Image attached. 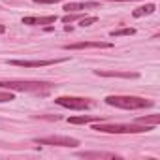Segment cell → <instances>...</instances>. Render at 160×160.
<instances>
[{"instance_id": "4", "label": "cell", "mask_w": 160, "mask_h": 160, "mask_svg": "<svg viewBox=\"0 0 160 160\" xmlns=\"http://www.w3.org/2000/svg\"><path fill=\"white\" fill-rule=\"evenodd\" d=\"M55 104L66 108V109H75V111H83L94 106L91 98H79V96H58L55 98Z\"/></svg>"}, {"instance_id": "11", "label": "cell", "mask_w": 160, "mask_h": 160, "mask_svg": "<svg viewBox=\"0 0 160 160\" xmlns=\"http://www.w3.org/2000/svg\"><path fill=\"white\" fill-rule=\"evenodd\" d=\"M77 156H81V158H119L115 152H106V151H83Z\"/></svg>"}, {"instance_id": "15", "label": "cell", "mask_w": 160, "mask_h": 160, "mask_svg": "<svg viewBox=\"0 0 160 160\" xmlns=\"http://www.w3.org/2000/svg\"><path fill=\"white\" fill-rule=\"evenodd\" d=\"M132 34H136V28H119V30H111L109 32V36L111 38H119V36H132Z\"/></svg>"}, {"instance_id": "12", "label": "cell", "mask_w": 160, "mask_h": 160, "mask_svg": "<svg viewBox=\"0 0 160 160\" xmlns=\"http://www.w3.org/2000/svg\"><path fill=\"white\" fill-rule=\"evenodd\" d=\"M98 119H100V115H81V117H70L68 122L70 124H85V122H92Z\"/></svg>"}, {"instance_id": "14", "label": "cell", "mask_w": 160, "mask_h": 160, "mask_svg": "<svg viewBox=\"0 0 160 160\" xmlns=\"http://www.w3.org/2000/svg\"><path fill=\"white\" fill-rule=\"evenodd\" d=\"M136 122L139 124H151V126H156L160 122V115H149V117H139Z\"/></svg>"}, {"instance_id": "10", "label": "cell", "mask_w": 160, "mask_h": 160, "mask_svg": "<svg viewBox=\"0 0 160 160\" xmlns=\"http://www.w3.org/2000/svg\"><path fill=\"white\" fill-rule=\"evenodd\" d=\"M57 21V15L47 17H23V25H51Z\"/></svg>"}, {"instance_id": "8", "label": "cell", "mask_w": 160, "mask_h": 160, "mask_svg": "<svg viewBox=\"0 0 160 160\" xmlns=\"http://www.w3.org/2000/svg\"><path fill=\"white\" fill-rule=\"evenodd\" d=\"M94 75H100V77H126V79L138 77L136 72H115V70H94Z\"/></svg>"}, {"instance_id": "17", "label": "cell", "mask_w": 160, "mask_h": 160, "mask_svg": "<svg viewBox=\"0 0 160 160\" xmlns=\"http://www.w3.org/2000/svg\"><path fill=\"white\" fill-rule=\"evenodd\" d=\"M96 21H98V17H96V15H91V17L79 19V25H81V27H91V25H94Z\"/></svg>"}, {"instance_id": "19", "label": "cell", "mask_w": 160, "mask_h": 160, "mask_svg": "<svg viewBox=\"0 0 160 160\" xmlns=\"http://www.w3.org/2000/svg\"><path fill=\"white\" fill-rule=\"evenodd\" d=\"M36 4H57V2H62V0H34Z\"/></svg>"}, {"instance_id": "2", "label": "cell", "mask_w": 160, "mask_h": 160, "mask_svg": "<svg viewBox=\"0 0 160 160\" xmlns=\"http://www.w3.org/2000/svg\"><path fill=\"white\" fill-rule=\"evenodd\" d=\"M108 106L121 108V109H143V108H152L154 102L139 96H121V94H111L106 98Z\"/></svg>"}, {"instance_id": "13", "label": "cell", "mask_w": 160, "mask_h": 160, "mask_svg": "<svg viewBox=\"0 0 160 160\" xmlns=\"http://www.w3.org/2000/svg\"><path fill=\"white\" fill-rule=\"evenodd\" d=\"M154 10H156L154 4H145V6H141V8H136V10L132 12V15H134V17H143V15L154 13Z\"/></svg>"}, {"instance_id": "1", "label": "cell", "mask_w": 160, "mask_h": 160, "mask_svg": "<svg viewBox=\"0 0 160 160\" xmlns=\"http://www.w3.org/2000/svg\"><path fill=\"white\" fill-rule=\"evenodd\" d=\"M0 89L13 92H47L53 89V83L47 81H32V79H2Z\"/></svg>"}, {"instance_id": "16", "label": "cell", "mask_w": 160, "mask_h": 160, "mask_svg": "<svg viewBox=\"0 0 160 160\" xmlns=\"http://www.w3.org/2000/svg\"><path fill=\"white\" fill-rule=\"evenodd\" d=\"M12 100H15V94L10 91H0V104H4V102H12Z\"/></svg>"}, {"instance_id": "20", "label": "cell", "mask_w": 160, "mask_h": 160, "mask_svg": "<svg viewBox=\"0 0 160 160\" xmlns=\"http://www.w3.org/2000/svg\"><path fill=\"white\" fill-rule=\"evenodd\" d=\"M108 2H134V0H108Z\"/></svg>"}, {"instance_id": "7", "label": "cell", "mask_w": 160, "mask_h": 160, "mask_svg": "<svg viewBox=\"0 0 160 160\" xmlns=\"http://www.w3.org/2000/svg\"><path fill=\"white\" fill-rule=\"evenodd\" d=\"M66 58H49V60H8V64L12 66H23V68H40V66H51L57 62H62Z\"/></svg>"}, {"instance_id": "3", "label": "cell", "mask_w": 160, "mask_h": 160, "mask_svg": "<svg viewBox=\"0 0 160 160\" xmlns=\"http://www.w3.org/2000/svg\"><path fill=\"white\" fill-rule=\"evenodd\" d=\"M154 126L151 124H94L92 130L96 132H106V134H143V132H151Z\"/></svg>"}, {"instance_id": "5", "label": "cell", "mask_w": 160, "mask_h": 160, "mask_svg": "<svg viewBox=\"0 0 160 160\" xmlns=\"http://www.w3.org/2000/svg\"><path fill=\"white\" fill-rule=\"evenodd\" d=\"M34 143L38 145H55V147H77L79 139L70 136H47V138H36Z\"/></svg>"}, {"instance_id": "21", "label": "cell", "mask_w": 160, "mask_h": 160, "mask_svg": "<svg viewBox=\"0 0 160 160\" xmlns=\"http://www.w3.org/2000/svg\"><path fill=\"white\" fill-rule=\"evenodd\" d=\"M4 32H6V27H4V25H0V34H4Z\"/></svg>"}, {"instance_id": "18", "label": "cell", "mask_w": 160, "mask_h": 160, "mask_svg": "<svg viewBox=\"0 0 160 160\" xmlns=\"http://www.w3.org/2000/svg\"><path fill=\"white\" fill-rule=\"evenodd\" d=\"M79 19H83V15L81 13H68V15H64L62 17V21L68 25V23H72V21H79Z\"/></svg>"}, {"instance_id": "6", "label": "cell", "mask_w": 160, "mask_h": 160, "mask_svg": "<svg viewBox=\"0 0 160 160\" xmlns=\"http://www.w3.org/2000/svg\"><path fill=\"white\" fill-rule=\"evenodd\" d=\"M113 47V43L109 42H77V43H70V45H64L66 51H77V49H109Z\"/></svg>"}, {"instance_id": "9", "label": "cell", "mask_w": 160, "mask_h": 160, "mask_svg": "<svg viewBox=\"0 0 160 160\" xmlns=\"http://www.w3.org/2000/svg\"><path fill=\"white\" fill-rule=\"evenodd\" d=\"M100 6V0L98 2H68L64 6V10L70 12H81V10H91V8H98Z\"/></svg>"}]
</instances>
